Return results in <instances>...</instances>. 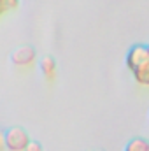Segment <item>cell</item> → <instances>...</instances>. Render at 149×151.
<instances>
[{
    "label": "cell",
    "mask_w": 149,
    "mask_h": 151,
    "mask_svg": "<svg viewBox=\"0 0 149 151\" xmlns=\"http://www.w3.org/2000/svg\"><path fill=\"white\" fill-rule=\"evenodd\" d=\"M125 62L135 81L149 86V44H133L128 49Z\"/></svg>",
    "instance_id": "6da1fadb"
},
{
    "label": "cell",
    "mask_w": 149,
    "mask_h": 151,
    "mask_svg": "<svg viewBox=\"0 0 149 151\" xmlns=\"http://www.w3.org/2000/svg\"><path fill=\"white\" fill-rule=\"evenodd\" d=\"M30 142L28 132L21 127H12L4 134V144L9 151H25Z\"/></svg>",
    "instance_id": "7a4b0ae2"
},
{
    "label": "cell",
    "mask_w": 149,
    "mask_h": 151,
    "mask_svg": "<svg viewBox=\"0 0 149 151\" xmlns=\"http://www.w3.org/2000/svg\"><path fill=\"white\" fill-rule=\"evenodd\" d=\"M35 58H37V53L32 46H18L11 53V62L16 67H30L34 65Z\"/></svg>",
    "instance_id": "3957f363"
},
{
    "label": "cell",
    "mask_w": 149,
    "mask_h": 151,
    "mask_svg": "<svg viewBox=\"0 0 149 151\" xmlns=\"http://www.w3.org/2000/svg\"><path fill=\"white\" fill-rule=\"evenodd\" d=\"M39 69H40V72L46 79H53L56 76V62H54V58L49 56V55L42 56L40 62H39Z\"/></svg>",
    "instance_id": "277c9868"
},
{
    "label": "cell",
    "mask_w": 149,
    "mask_h": 151,
    "mask_svg": "<svg viewBox=\"0 0 149 151\" xmlns=\"http://www.w3.org/2000/svg\"><path fill=\"white\" fill-rule=\"evenodd\" d=\"M125 151H149V141L144 137H133L125 146Z\"/></svg>",
    "instance_id": "5b68a950"
},
{
    "label": "cell",
    "mask_w": 149,
    "mask_h": 151,
    "mask_svg": "<svg viewBox=\"0 0 149 151\" xmlns=\"http://www.w3.org/2000/svg\"><path fill=\"white\" fill-rule=\"evenodd\" d=\"M25 151H42V144L39 141H30Z\"/></svg>",
    "instance_id": "8992f818"
},
{
    "label": "cell",
    "mask_w": 149,
    "mask_h": 151,
    "mask_svg": "<svg viewBox=\"0 0 149 151\" xmlns=\"http://www.w3.org/2000/svg\"><path fill=\"white\" fill-rule=\"evenodd\" d=\"M5 144H4V134L0 132V151H2V148H4Z\"/></svg>",
    "instance_id": "52a82bcc"
}]
</instances>
